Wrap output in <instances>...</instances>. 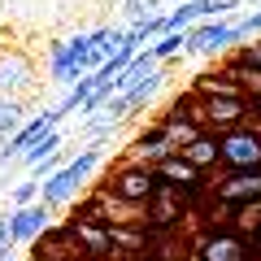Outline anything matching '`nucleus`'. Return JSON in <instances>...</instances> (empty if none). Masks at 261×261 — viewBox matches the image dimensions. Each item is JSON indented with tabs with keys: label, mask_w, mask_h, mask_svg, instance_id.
<instances>
[{
	"label": "nucleus",
	"mask_w": 261,
	"mask_h": 261,
	"mask_svg": "<svg viewBox=\"0 0 261 261\" xmlns=\"http://www.w3.org/2000/svg\"><path fill=\"white\" fill-rule=\"evenodd\" d=\"M148 48H152V57H157L161 65H170L174 57H183V53H187V31H166V35L152 39Z\"/></svg>",
	"instance_id": "5701e85b"
},
{
	"label": "nucleus",
	"mask_w": 261,
	"mask_h": 261,
	"mask_svg": "<svg viewBox=\"0 0 261 261\" xmlns=\"http://www.w3.org/2000/svg\"><path fill=\"white\" fill-rule=\"evenodd\" d=\"M109 240H113V252L126 261V257H135V252H144L148 226L144 222H109Z\"/></svg>",
	"instance_id": "f3484780"
},
{
	"label": "nucleus",
	"mask_w": 261,
	"mask_h": 261,
	"mask_svg": "<svg viewBox=\"0 0 261 261\" xmlns=\"http://www.w3.org/2000/svg\"><path fill=\"white\" fill-rule=\"evenodd\" d=\"M231 231L240 240H257L261 235V200H248V205H235V218H231Z\"/></svg>",
	"instance_id": "aec40b11"
},
{
	"label": "nucleus",
	"mask_w": 261,
	"mask_h": 261,
	"mask_svg": "<svg viewBox=\"0 0 261 261\" xmlns=\"http://www.w3.org/2000/svg\"><path fill=\"white\" fill-rule=\"evenodd\" d=\"M214 196L226 205H248L261 200V170H222L214 178Z\"/></svg>",
	"instance_id": "1a4fd4ad"
},
{
	"label": "nucleus",
	"mask_w": 261,
	"mask_h": 261,
	"mask_svg": "<svg viewBox=\"0 0 261 261\" xmlns=\"http://www.w3.org/2000/svg\"><path fill=\"white\" fill-rule=\"evenodd\" d=\"M235 53H240L244 61L252 65V70H261V39H252V44H244V48H235Z\"/></svg>",
	"instance_id": "bb28decb"
},
{
	"label": "nucleus",
	"mask_w": 261,
	"mask_h": 261,
	"mask_svg": "<svg viewBox=\"0 0 261 261\" xmlns=\"http://www.w3.org/2000/svg\"><path fill=\"white\" fill-rule=\"evenodd\" d=\"M61 144H65V140H61V130H48L44 140H35V144H31V148L18 157V166H27V170H39L44 161L61 157Z\"/></svg>",
	"instance_id": "6ab92c4d"
},
{
	"label": "nucleus",
	"mask_w": 261,
	"mask_h": 261,
	"mask_svg": "<svg viewBox=\"0 0 261 261\" xmlns=\"http://www.w3.org/2000/svg\"><path fill=\"white\" fill-rule=\"evenodd\" d=\"M192 92H196V96H244L240 87L222 74V70H205V74L192 83Z\"/></svg>",
	"instance_id": "4be33fe9"
},
{
	"label": "nucleus",
	"mask_w": 261,
	"mask_h": 261,
	"mask_svg": "<svg viewBox=\"0 0 261 261\" xmlns=\"http://www.w3.org/2000/svg\"><path fill=\"white\" fill-rule=\"evenodd\" d=\"M200 105H205L209 135H226V130H240L248 122V100L244 96H200Z\"/></svg>",
	"instance_id": "0eeeda50"
},
{
	"label": "nucleus",
	"mask_w": 261,
	"mask_h": 261,
	"mask_svg": "<svg viewBox=\"0 0 261 261\" xmlns=\"http://www.w3.org/2000/svg\"><path fill=\"white\" fill-rule=\"evenodd\" d=\"M183 161H187L192 170H200V174H214V170L222 166V148H218V135H209V130H205V135H196V140L183 148Z\"/></svg>",
	"instance_id": "2eb2a0df"
},
{
	"label": "nucleus",
	"mask_w": 261,
	"mask_h": 261,
	"mask_svg": "<svg viewBox=\"0 0 261 261\" xmlns=\"http://www.w3.org/2000/svg\"><path fill=\"white\" fill-rule=\"evenodd\" d=\"M222 74H226V79H231V83L244 92V100H257V96H261V70H252V65L244 61L240 53H226Z\"/></svg>",
	"instance_id": "dca6fc26"
},
{
	"label": "nucleus",
	"mask_w": 261,
	"mask_h": 261,
	"mask_svg": "<svg viewBox=\"0 0 261 261\" xmlns=\"http://www.w3.org/2000/svg\"><path fill=\"white\" fill-rule=\"evenodd\" d=\"M140 214H144V226H148V231H183V226L192 222L183 192L170 187V183H161V178H157V192L148 196V205H144Z\"/></svg>",
	"instance_id": "f03ea898"
},
{
	"label": "nucleus",
	"mask_w": 261,
	"mask_h": 261,
	"mask_svg": "<svg viewBox=\"0 0 261 261\" xmlns=\"http://www.w3.org/2000/svg\"><path fill=\"white\" fill-rule=\"evenodd\" d=\"M166 79H170V65H157V70H152L148 79H144V83H135L130 87V92H122L126 96V105H130V113H144L152 105V96L161 92V87H166Z\"/></svg>",
	"instance_id": "a211bd4d"
},
{
	"label": "nucleus",
	"mask_w": 261,
	"mask_h": 261,
	"mask_svg": "<svg viewBox=\"0 0 261 261\" xmlns=\"http://www.w3.org/2000/svg\"><path fill=\"white\" fill-rule=\"evenodd\" d=\"M9 261H18V257H9Z\"/></svg>",
	"instance_id": "c756f323"
},
{
	"label": "nucleus",
	"mask_w": 261,
	"mask_h": 261,
	"mask_svg": "<svg viewBox=\"0 0 261 261\" xmlns=\"http://www.w3.org/2000/svg\"><path fill=\"white\" fill-rule=\"evenodd\" d=\"M35 61H31V53H22V48H0V96L5 100H22V96L35 87Z\"/></svg>",
	"instance_id": "20e7f679"
},
{
	"label": "nucleus",
	"mask_w": 261,
	"mask_h": 261,
	"mask_svg": "<svg viewBox=\"0 0 261 261\" xmlns=\"http://www.w3.org/2000/svg\"><path fill=\"white\" fill-rule=\"evenodd\" d=\"M57 126H61V113H57V109L31 113V118L22 122V126L13 130V135H9V140H5V148H0V166H9V161H18L22 152L31 148V144H35V140H44L48 130H57Z\"/></svg>",
	"instance_id": "39448f33"
},
{
	"label": "nucleus",
	"mask_w": 261,
	"mask_h": 261,
	"mask_svg": "<svg viewBox=\"0 0 261 261\" xmlns=\"http://www.w3.org/2000/svg\"><path fill=\"white\" fill-rule=\"evenodd\" d=\"M27 261H48V257H35V252H31V257H27Z\"/></svg>",
	"instance_id": "c85d7f7f"
},
{
	"label": "nucleus",
	"mask_w": 261,
	"mask_h": 261,
	"mask_svg": "<svg viewBox=\"0 0 261 261\" xmlns=\"http://www.w3.org/2000/svg\"><path fill=\"white\" fill-rule=\"evenodd\" d=\"M196 261H248V240L235 231H196Z\"/></svg>",
	"instance_id": "6e6552de"
},
{
	"label": "nucleus",
	"mask_w": 261,
	"mask_h": 261,
	"mask_svg": "<svg viewBox=\"0 0 261 261\" xmlns=\"http://www.w3.org/2000/svg\"><path fill=\"white\" fill-rule=\"evenodd\" d=\"M157 65H161V61L152 57V48H144V53L135 57V61L126 65V70H122V79H118V92H130L135 83H144V79H148L152 70H157Z\"/></svg>",
	"instance_id": "412c9836"
},
{
	"label": "nucleus",
	"mask_w": 261,
	"mask_h": 261,
	"mask_svg": "<svg viewBox=\"0 0 261 261\" xmlns=\"http://www.w3.org/2000/svg\"><path fill=\"white\" fill-rule=\"evenodd\" d=\"M53 214H57V209H48L44 200H35V205H27V209H13V214H9L13 244H35L39 235L53 226Z\"/></svg>",
	"instance_id": "9b49d317"
},
{
	"label": "nucleus",
	"mask_w": 261,
	"mask_h": 261,
	"mask_svg": "<svg viewBox=\"0 0 261 261\" xmlns=\"http://www.w3.org/2000/svg\"><path fill=\"white\" fill-rule=\"evenodd\" d=\"M74 226V240H79V252L83 261H118L113 252V240H109V226H96V222H79V218H65Z\"/></svg>",
	"instance_id": "f8f14e48"
},
{
	"label": "nucleus",
	"mask_w": 261,
	"mask_h": 261,
	"mask_svg": "<svg viewBox=\"0 0 261 261\" xmlns=\"http://www.w3.org/2000/svg\"><path fill=\"white\" fill-rule=\"evenodd\" d=\"M174 144H170L166 126L161 122H152V126H144L135 140H130V161H144V166H161L166 157H174Z\"/></svg>",
	"instance_id": "9d476101"
},
{
	"label": "nucleus",
	"mask_w": 261,
	"mask_h": 261,
	"mask_svg": "<svg viewBox=\"0 0 261 261\" xmlns=\"http://www.w3.org/2000/svg\"><path fill=\"white\" fill-rule=\"evenodd\" d=\"M13 257V226H9V214L0 218V261Z\"/></svg>",
	"instance_id": "a878e982"
},
{
	"label": "nucleus",
	"mask_w": 261,
	"mask_h": 261,
	"mask_svg": "<svg viewBox=\"0 0 261 261\" xmlns=\"http://www.w3.org/2000/svg\"><path fill=\"white\" fill-rule=\"evenodd\" d=\"M257 244H261V235H257Z\"/></svg>",
	"instance_id": "7c9ffc66"
},
{
	"label": "nucleus",
	"mask_w": 261,
	"mask_h": 261,
	"mask_svg": "<svg viewBox=\"0 0 261 261\" xmlns=\"http://www.w3.org/2000/svg\"><path fill=\"white\" fill-rule=\"evenodd\" d=\"M126 261H157L152 252H135V257H126Z\"/></svg>",
	"instance_id": "cd10ccee"
},
{
	"label": "nucleus",
	"mask_w": 261,
	"mask_h": 261,
	"mask_svg": "<svg viewBox=\"0 0 261 261\" xmlns=\"http://www.w3.org/2000/svg\"><path fill=\"white\" fill-rule=\"evenodd\" d=\"M79 79H87V70L70 57V44H65V39H53V44H48V83L74 87Z\"/></svg>",
	"instance_id": "ddd939ff"
},
{
	"label": "nucleus",
	"mask_w": 261,
	"mask_h": 261,
	"mask_svg": "<svg viewBox=\"0 0 261 261\" xmlns=\"http://www.w3.org/2000/svg\"><path fill=\"white\" fill-rule=\"evenodd\" d=\"M79 187H83V178H79L70 166H61L57 174H48V178H44V196H39V200H44L48 209H65V205L79 196Z\"/></svg>",
	"instance_id": "4468645a"
},
{
	"label": "nucleus",
	"mask_w": 261,
	"mask_h": 261,
	"mask_svg": "<svg viewBox=\"0 0 261 261\" xmlns=\"http://www.w3.org/2000/svg\"><path fill=\"white\" fill-rule=\"evenodd\" d=\"M187 53L196 57H226L235 53V22L218 18V22H200L187 31Z\"/></svg>",
	"instance_id": "423d86ee"
},
{
	"label": "nucleus",
	"mask_w": 261,
	"mask_h": 261,
	"mask_svg": "<svg viewBox=\"0 0 261 261\" xmlns=\"http://www.w3.org/2000/svg\"><path fill=\"white\" fill-rule=\"evenodd\" d=\"M39 196H44V178H22V183H13V209H27V205H35Z\"/></svg>",
	"instance_id": "393cba45"
},
{
	"label": "nucleus",
	"mask_w": 261,
	"mask_h": 261,
	"mask_svg": "<svg viewBox=\"0 0 261 261\" xmlns=\"http://www.w3.org/2000/svg\"><path fill=\"white\" fill-rule=\"evenodd\" d=\"M100 187L113 196V200H122V205L144 209V205H148V196L157 192V170L144 166V161H130V157H126L118 170H109V178H105Z\"/></svg>",
	"instance_id": "f257e3e1"
},
{
	"label": "nucleus",
	"mask_w": 261,
	"mask_h": 261,
	"mask_svg": "<svg viewBox=\"0 0 261 261\" xmlns=\"http://www.w3.org/2000/svg\"><path fill=\"white\" fill-rule=\"evenodd\" d=\"M222 148V170H261V130L257 126H240L218 135Z\"/></svg>",
	"instance_id": "7ed1b4c3"
},
{
	"label": "nucleus",
	"mask_w": 261,
	"mask_h": 261,
	"mask_svg": "<svg viewBox=\"0 0 261 261\" xmlns=\"http://www.w3.org/2000/svg\"><path fill=\"white\" fill-rule=\"evenodd\" d=\"M22 122H27V113H22V100H5V96H0V144L9 140L13 130L22 126Z\"/></svg>",
	"instance_id": "b1692460"
}]
</instances>
